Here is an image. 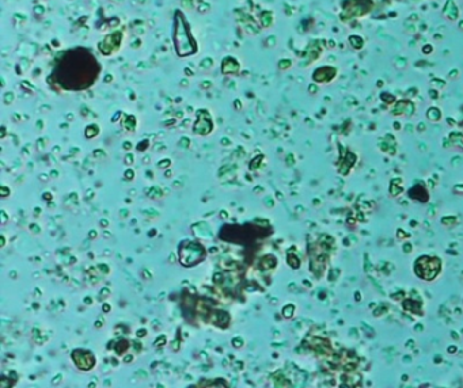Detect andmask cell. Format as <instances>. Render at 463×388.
<instances>
[{
	"label": "cell",
	"instance_id": "1",
	"mask_svg": "<svg viewBox=\"0 0 463 388\" xmlns=\"http://www.w3.org/2000/svg\"><path fill=\"white\" fill-rule=\"evenodd\" d=\"M420 262L424 263V265H425V268H424L423 265H417L416 266L417 274H420L421 277H424L425 271H427V270H430V271L436 276L437 270H439V261H437V259H435V258H421V259H420Z\"/></svg>",
	"mask_w": 463,
	"mask_h": 388
}]
</instances>
